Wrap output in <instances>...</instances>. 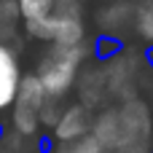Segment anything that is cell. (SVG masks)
Here are the masks:
<instances>
[{"label":"cell","instance_id":"obj_11","mask_svg":"<svg viewBox=\"0 0 153 153\" xmlns=\"http://www.w3.org/2000/svg\"><path fill=\"white\" fill-rule=\"evenodd\" d=\"M132 32L153 46V0H134V24Z\"/></svg>","mask_w":153,"mask_h":153},{"label":"cell","instance_id":"obj_15","mask_svg":"<svg viewBox=\"0 0 153 153\" xmlns=\"http://www.w3.org/2000/svg\"><path fill=\"white\" fill-rule=\"evenodd\" d=\"M145 59H148V65H151V67H153V46H151V48H148V54H145Z\"/></svg>","mask_w":153,"mask_h":153},{"label":"cell","instance_id":"obj_1","mask_svg":"<svg viewBox=\"0 0 153 153\" xmlns=\"http://www.w3.org/2000/svg\"><path fill=\"white\" fill-rule=\"evenodd\" d=\"M94 54V46L81 43V46H48L40 59L38 67L32 70L46 91L48 100H59L65 102L70 91H75L78 75L86 67V59Z\"/></svg>","mask_w":153,"mask_h":153},{"label":"cell","instance_id":"obj_3","mask_svg":"<svg viewBox=\"0 0 153 153\" xmlns=\"http://www.w3.org/2000/svg\"><path fill=\"white\" fill-rule=\"evenodd\" d=\"M118 110V148L116 153H151L153 148V113L143 100H126Z\"/></svg>","mask_w":153,"mask_h":153},{"label":"cell","instance_id":"obj_8","mask_svg":"<svg viewBox=\"0 0 153 153\" xmlns=\"http://www.w3.org/2000/svg\"><path fill=\"white\" fill-rule=\"evenodd\" d=\"M75 91H78V102L86 105L91 113H94L97 108H102L105 100L110 97V94H108V81H105V67H102V65H97V67H83L81 75H78Z\"/></svg>","mask_w":153,"mask_h":153},{"label":"cell","instance_id":"obj_14","mask_svg":"<svg viewBox=\"0 0 153 153\" xmlns=\"http://www.w3.org/2000/svg\"><path fill=\"white\" fill-rule=\"evenodd\" d=\"M65 105H67V102L46 100V105H43V110H40V126H43V132H48V134H51V129L56 126V121H59V116H62Z\"/></svg>","mask_w":153,"mask_h":153},{"label":"cell","instance_id":"obj_2","mask_svg":"<svg viewBox=\"0 0 153 153\" xmlns=\"http://www.w3.org/2000/svg\"><path fill=\"white\" fill-rule=\"evenodd\" d=\"M24 35L48 46H81L86 43V22L83 3L78 0H56L54 13L40 22H24Z\"/></svg>","mask_w":153,"mask_h":153},{"label":"cell","instance_id":"obj_12","mask_svg":"<svg viewBox=\"0 0 153 153\" xmlns=\"http://www.w3.org/2000/svg\"><path fill=\"white\" fill-rule=\"evenodd\" d=\"M56 0H16V8L22 13V22H40L54 13Z\"/></svg>","mask_w":153,"mask_h":153},{"label":"cell","instance_id":"obj_5","mask_svg":"<svg viewBox=\"0 0 153 153\" xmlns=\"http://www.w3.org/2000/svg\"><path fill=\"white\" fill-rule=\"evenodd\" d=\"M91 124H94V113L81 105L78 100L75 102H67L56 126L51 129V145H65V143H73V140H81L86 134H91Z\"/></svg>","mask_w":153,"mask_h":153},{"label":"cell","instance_id":"obj_13","mask_svg":"<svg viewBox=\"0 0 153 153\" xmlns=\"http://www.w3.org/2000/svg\"><path fill=\"white\" fill-rule=\"evenodd\" d=\"M51 153H108L94 134H86L81 140H73V143H65V145H51Z\"/></svg>","mask_w":153,"mask_h":153},{"label":"cell","instance_id":"obj_9","mask_svg":"<svg viewBox=\"0 0 153 153\" xmlns=\"http://www.w3.org/2000/svg\"><path fill=\"white\" fill-rule=\"evenodd\" d=\"M22 27H24V22L16 8V0H0V43L13 46Z\"/></svg>","mask_w":153,"mask_h":153},{"label":"cell","instance_id":"obj_16","mask_svg":"<svg viewBox=\"0 0 153 153\" xmlns=\"http://www.w3.org/2000/svg\"><path fill=\"white\" fill-rule=\"evenodd\" d=\"M3 132H5V126H3V124H0V140H3Z\"/></svg>","mask_w":153,"mask_h":153},{"label":"cell","instance_id":"obj_10","mask_svg":"<svg viewBox=\"0 0 153 153\" xmlns=\"http://www.w3.org/2000/svg\"><path fill=\"white\" fill-rule=\"evenodd\" d=\"M43 145H46L43 137H24V134H16L13 129L5 126L3 140H0V153H51Z\"/></svg>","mask_w":153,"mask_h":153},{"label":"cell","instance_id":"obj_6","mask_svg":"<svg viewBox=\"0 0 153 153\" xmlns=\"http://www.w3.org/2000/svg\"><path fill=\"white\" fill-rule=\"evenodd\" d=\"M22 78H24V70H22L19 51L13 46L0 43V116L11 110V105L19 94Z\"/></svg>","mask_w":153,"mask_h":153},{"label":"cell","instance_id":"obj_7","mask_svg":"<svg viewBox=\"0 0 153 153\" xmlns=\"http://www.w3.org/2000/svg\"><path fill=\"white\" fill-rule=\"evenodd\" d=\"M97 24L105 38L121 40V32L132 30L134 24V0H108L97 13Z\"/></svg>","mask_w":153,"mask_h":153},{"label":"cell","instance_id":"obj_18","mask_svg":"<svg viewBox=\"0 0 153 153\" xmlns=\"http://www.w3.org/2000/svg\"><path fill=\"white\" fill-rule=\"evenodd\" d=\"M151 153H153V148H151Z\"/></svg>","mask_w":153,"mask_h":153},{"label":"cell","instance_id":"obj_4","mask_svg":"<svg viewBox=\"0 0 153 153\" xmlns=\"http://www.w3.org/2000/svg\"><path fill=\"white\" fill-rule=\"evenodd\" d=\"M46 100L48 97H46L38 75L24 73V78L19 83V94L8 110V129H13L16 134H24V137H43L40 110H43Z\"/></svg>","mask_w":153,"mask_h":153},{"label":"cell","instance_id":"obj_17","mask_svg":"<svg viewBox=\"0 0 153 153\" xmlns=\"http://www.w3.org/2000/svg\"><path fill=\"white\" fill-rule=\"evenodd\" d=\"M78 3H86V0H78Z\"/></svg>","mask_w":153,"mask_h":153}]
</instances>
